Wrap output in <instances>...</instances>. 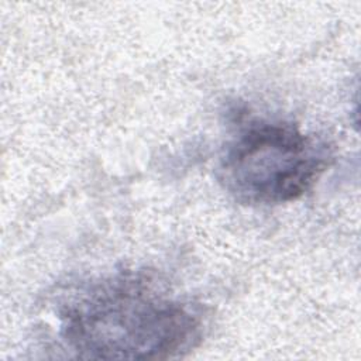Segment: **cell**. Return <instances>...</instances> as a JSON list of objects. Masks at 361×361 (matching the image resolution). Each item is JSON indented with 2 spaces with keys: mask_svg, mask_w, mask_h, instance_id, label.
<instances>
[{
  "mask_svg": "<svg viewBox=\"0 0 361 361\" xmlns=\"http://www.w3.org/2000/svg\"><path fill=\"white\" fill-rule=\"evenodd\" d=\"M58 336L78 358L168 360L196 348L204 319L154 272L126 269L83 282L56 307Z\"/></svg>",
  "mask_w": 361,
  "mask_h": 361,
  "instance_id": "1",
  "label": "cell"
},
{
  "mask_svg": "<svg viewBox=\"0 0 361 361\" xmlns=\"http://www.w3.org/2000/svg\"><path fill=\"white\" fill-rule=\"evenodd\" d=\"M331 159L327 142L296 124L250 118L223 147L216 176L235 202L272 206L303 196Z\"/></svg>",
  "mask_w": 361,
  "mask_h": 361,
  "instance_id": "2",
  "label": "cell"
}]
</instances>
